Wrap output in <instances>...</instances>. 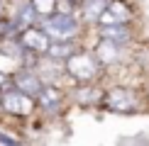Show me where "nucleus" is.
<instances>
[{
  "instance_id": "nucleus-1",
  "label": "nucleus",
  "mask_w": 149,
  "mask_h": 146,
  "mask_svg": "<svg viewBox=\"0 0 149 146\" xmlns=\"http://www.w3.org/2000/svg\"><path fill=\"white\" fill-rule=\"evenodd\" d=\"M98 107L103 112L120 114V117H132V114H142L144 110H149L144 90H137L134 85H127V83H113L108 88H103Z\"/></svg>"
},
{
  "instance_id": "nucleus-2",
  "label": "nucleus",
  "mask_w": 149,
  "mask_h": 146,
  "mask_svg": "<svg viewBox=\"0 0 149 146\" xmlns=\"http://www.w3.org/2000/svg\"><path fill=\"white\" fill-rule=\"evenodd\" d=\"M64 68H66V76H69L71 83H100L103 76L108 73L103 68V63L95 59L93 49L86 44H81L64 61Z\"/></svg>"
},
{
  "instance_id": "nucleus-3",
  "label": "nucleus",
  "mask_w": 149,
  "mask_h": 146,
  "mask_svg": "<svg viewBox=\"0 0 149 146\" xmlns=\"http://www.w3.org/2000/svg\"><path fill=\"white\" fill-rule=\"evenodd\" d=\"M44 32L52 36V41H83L86 32H91L83 22L78 20L76 12H54V15L39 20Z\"/></svg>"
},
{
  "instance_id": "nucleus-4",
  "label": "nucleus",
  "mask_w": 149,
  "mask_h": 146,
  "mask_svg": "<svg viewBox=\"0 0 149 146\" xmlns=\"http://www.w3.org/2000/svg\"><path fill=\"white\" fill-rule=\"evenodd\" d=\"M93 54H95V59L103 63L105 71L110 68H120V66H125L132 61V49L122 46V44H115V41L110 39H103V36H93Z\"/></svg>"
},
{
  "instance_id": "nucleus-5",
  "label": "nucleus",
  "mask_w": 149,
  "mask_h": 146,
  "mask_svg": "<svg viewBox=\"0 0 149 146\" xmlns=\"http://www.w3.org/2000/svg\"><path fill=\"white\" fill-rule=\"evenodd\" d=\"M0 107H3V112L12 114V117H29L37 110V97L22 93L20 88L12 85V88H5L0 93Z\"/></svg>"
},
{
  "instance_id": "nucleus-6",
  "label": "nucleus",
  "mask_w": 149,
  "mask_h": 146,
  "mask_svg": "<svg viewBox=\"0 0 149 146\" xmlns=\"http://www.w3.org/2000/svg\"><path fill=\"white\" fill-rule=\"evenodd\" d=\"M91 32H93V36H103V39H110V41L122 44L127 49H134L139 44V34H137L134 22H130V24H98Z\"/></svg>"
},
{
  "instance_id": "nucleus-7",
  "label": "nucleus",
  "mask_w": 149,
  "mask_h": 146,
  "mask_svg": "<svg viewBox=\"0 0 149 146\" xmlns=\"http://www.w3.org/2000/svg\"><path fill=\"white\" fill-rule=\"evenodd\" d=\"M130 22H137V10H134L132 0H108L100 20H98V24H130Z\"/></svg>"
},
{
  "instance_id": "nucleus-8",
  "label": "nucleus",
  "mask_w": 149,
  "mask_h": 146,
  "mask_svg": "<svg viewBox=\"0 0 149 146\" xmlns=\"http://www.w3.org/2000/svg\"><path fill=\"white\" fill-rule=\"evenodd\" d=\"M69 100V90H64L61 85L44 83V88L37 95V107L47 114H59L64 110V102Z\"/></svg>"
},
{
  "instance_id": "nucleus-9",
  "label": "nucleus",
  "mask_w": 149,
  "mask_h": 146,
  "mask_svg": "<svg viewBox=\"0 0 149 146\" xmlns=\"http://www.w3.org/2000/svg\"><path fill=\"white\" fill-rule=\"evenodd\" d=\"M17 39H20V44L27 49L29 54H37V56H44L47 49H49V44H52V36L44 32V27H42L39 22L24 27L22 32L17 34Z\"/></svg>"
},
{
  "instance_id": "nucleus-10",
  "label": "nucleus",
  "mask_w": 149,
  "mask_h": 146,
  "mask_svg": "<svg viewBox=\"0 0 149 146\" xmlns=\"http://www.w3.org/2000/svg\"><path fill=\"white\" fill-rule=\"evenodd\" d=\"M10 83L15 85V88H20L22 93L32 95V97H37L39 90L44 88V81H42V76L37 73L34 66H17V71L12 73Z\"/></svg>"
},
{
  "instance_id": "nucleus-11",
  "label": "nucleus",
  "mask_w": 149,
  "mask_h": 146,
  "mask_svg": "<svg viewBox=\"0 0 149 146\" xmlns=\"http://www.w3.org/2000/svg\"><path fill=\"white\" fill-rule=\"evenodd\" d=\"M100 95H103L100 83H73V88L69 90V97L81 107H98Z\"/></svg>"
},
{
  "instance_id": "nucleus-12",
  "label": "nucleus",
  "mask_w": 149,
  "mask_h": 146,
  "mask_svg": "<svg viewBox=\"0 0 149 146\" xmlns=\"http://www.w3.org/2000/svg\"><path fill=\"white\" fill-rule=\"evenodd\" d=\"M105 5H108V0H78L76 15H78V20L83 22L88 29H93L98 24V20H100Z\"/></svg>"
},
{
  "instance_id": "nucleus-13",
  "label": "nucleus",
  "mask_w": 149,
  "mask_h": 146,
  "mask_svg": "<svg viewBox=\"0 0 149 146\" xmlns=\"http://www.w3.org/2000/svg\"><path fill=\"white\" fill-rule=\"evenodd\" d=\"M81 44H83V41H52L49 49H47V56H52L56 61H66Z\"/></svg>"
},
{
  "instance_id": "nucleus-14",
  "label": "nucleus",
  "mask_w": 149,
  "mask_h": 146,
  "mask_svg": "<svg viewBox=\"0 0 149 146\" xmlns=\"http://www.w3.org/2000/svg\"><path fill=\"white\" fill-rule=\"evenodd\" d=\"M29 3H32L37 17H39V20H44V17H49V15H54V12H56V3H59V0H29Z\"/></svg>"
},
{
  "instance_id": "nucleus-15",
  "label": "nucleus",
  "mask_w": 149,
  "mask_h": 146,
  "mask_svg": "<svg viewBox=\"0 0 149 146\" xmlns=\"http://www.w3.org/2000/svg\"><path fill=\"white\" fill-rule=\"evenodd\" d=\"M0 144H8V146H15V144H20V139H17V136H10L8 132H3V129H0Z\"/></svg>"
},
{
  "instance_id": "nucleus-16",
  "label": "nucleus",
  "mask_w": 149,
  "mask_h": 146,
  "mask_svg": "<svg viewBox=\"0 0 149 146\" xmlns=\"http://www.w3.org/2000/svg\"><path fill=\"white\" fill-rule=\"evenodd\" d=\"M8 81H10V78H8V73H5V71H0V88H3V85H8Z\"/></svg>"
},
{
  "instance_id": "nucleus-17",
  "label": "nucleus",
  "mask_w": 149,
  "mask_h": 146,
  "mask_svg": "<svg viewBox=\"0 0 149 146\" xmlns=\"http://www.w3.org/2000/svg\"><path fill=\"white\" fill-rule=\"evenodd\" d=\"M3 12H5V0H0V17H3Z\"/></svg>"
},
{
  "instance_id": "nucleus-18",
  "label": "nucleus",
  "mask_w": 149,
  "mask_h": 146,
  "mask_svg": "<svg viewBox=\"0 0 149 146\" xmlns=\"http://www.w3.org/2000/svg\"><path fill=\"white\" fill-rule=\"evenodd\" d=\"M144 97H147V105H149V85L144 88Z\"/></svg>"
}]
</instances>
